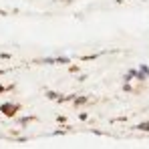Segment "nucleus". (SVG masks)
Returning a JSON list of instances; mask_svg holds the SVG:
<instances>
[{
	"instance_id": "obj_1",
	"label": "nucleus",
	"mask_w": 149,
	"mask_h": 149,
	"mask_svg": "<svg viewBox=\"0 0 149 149\" xmlns=\"http://www.w3.org/2000/svg\"><path fill=\"white\" fill-rule=\"evenodd\" d=\"M18 111H20V105L18 103H2L0 105V113L4 117H14Z\"/></svg>"
},
{
	"instance_id": "obj_2",
	"label": "nucleus",
	"mask_w": 149,
	"mask_h": 149,
	"mask_svg": "<svg viewBox=\"0 0 149 149\" xmlns=\"http://www.w3.org/2000/svg\"><path fill=\"white\" fill-rule=\"evenodd\" d=\"M40 65H69L71 58L69 56H50V58H40Z\"/></svg>"
},
{
	"instance_id": "obj_3",
	"label": "nucleus",
	"mask_w": 149,
	"mask_h": 149,
	"mask_svg": "<svg viewBox=\"0 0 149 149\" xmlns=\"http://www.w3.org/2000/svg\"><path fill=\"white\" fill-rule=\"evenodd\" d=\"M74 107H83V105H87L89 103V97H85V95H79V97H74L73 99Z\"/></svg>"
},
{
	"instance_id": "obj_4",
	"label": "nucleus",
	"mask_w": 149,
	"mask_h": 149,
	"mask_svg": "<svg viewBox=\"0 0 149 149\" xmlns=\"http://www.w3.org/2000/svg\"><path fill=\"white\" fill-rule=\"evenodd\" d=\"M129 73L133 74V77H135L137 81H147V77H145L143 73H141V71H135V69H133V71H129Z\"/></svg>"
},
{
	"instance_id": "obj_5",
	"label": "nucleus",
	"mask_w": 149,
	"mask_h": 149,
	"mask_svg": "<svg viewBox=\"0 0 149 149\" xmlns=\"http://www.w3.org/2000/svg\"><path fill=\"white\" fill-rule=\"evenodd\" d=\"M137 129H139V131H149V121H143V123H139V125H137Z\"/></svg>"
},
{
	"instance_id": "obj_6",
	"label": "nucleus",
	"mask_w": 149,
	"mask_h": 149,
	"mask_svg": "<svg viewBox=\"0 0 149 149\" xmlns=\"http://www.w3.org/2000/svg\"><path fill=\"white\" fill-rule=\"evenodd\" d=\"M139 71H141V73L149 79V67H147V65H139Z\"/></svg>"
},
{
	"instance_id": "obj_7",
	"label": "nucleus",
	"mask_w": 149,
	"mask_h": 149,
	"mask_svg": "<svg viewBox=\"0 0 149 149\" xmlns=\"http://www.w3.org/2000/svg\"><path fill=\"white\" fill-rule=\"evenodd\" d=\"M32 119H34V117H24V119H20V125H28Z\"/></svg>"
},
{
	"instance_id": "obj_8",
	"label": "nucleus",
	"mask_w": 149,
	"mask_h": 149,
	"mask_svg": "<svg viewBox=\"0 0 149 149\" xmlns=\"http://www.w3.org/2000/svg\"><path fill=\"white\" fill-rule=\"evenodd\" d=\"M6 91H8V87H4V85H0V95H2V93H6Z\"/></svg>"
}]
</instances>
